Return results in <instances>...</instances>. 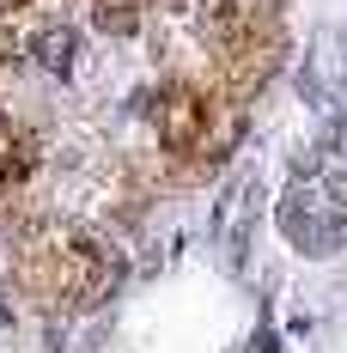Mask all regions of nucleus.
I'll return each mask as SVG.
<instances>
[{
	"label": "nucleus",
	"instance_id": "nucleus-1",
	"mask_svg": "<svg viewBox=\"0 0 347 353\" xmlns=\"http://www.w3.org/2000/svg\"><path fill=\"white\" fill-rule=\"evenodd\" d=\"M293 250H305V256H335V250H347V213L341 208L305 213L299 232H293Z\"/></svg>",
	"mask_w": 347,
	"mask_h": 353
},
{
	"label": "nucleus",
	"instance_id": "nucleus-2",
	"mask_svg": "<svg viewBox=\"0 0 347 353\" xmlns=\"http://www.w3.org/2000/svg\"><path fill=\"white\" fill-rule=\"evenodd\" d=\"M323 195H329V208L347 213V165H329L323 171Z\"/></svg>",
	"mask_w": 347,
	"mask_h": 353
},
{
	"label": "nucleus",
	"instance_id": "nucleus-3",
	"mask_svg": "<svg viewBox=\"0 0 347 353\" xmlns=\"http://www.w3.org/2000/svg\"><path fill=\"white\" fill-rule=\"evenodd\" d=\"M250 353H275V329H256V341H250Z\"/></svg>",
	"mask_w": 347,
	"mask_h": 353
}]
</instances>
